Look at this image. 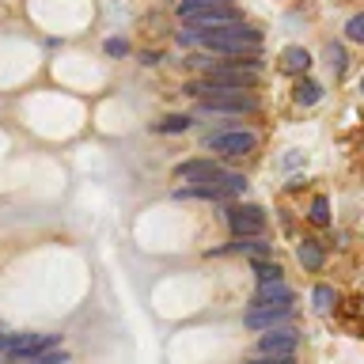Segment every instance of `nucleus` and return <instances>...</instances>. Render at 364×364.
Instances as JSON below:
<instances>
[{
    "instance_id": "a211bd4d",
    "label": "nucleus",
    "mask_w": 364,
    "mask_h": 364,
    "mask_svg": "<svg viewBox=\"0 0 364 364\" xmlns=\"http://www.w3.org/2000/svg\"><path fill=\"white\" fill-rule=\"evenodd\" d=\"M190 125H193V122L186 118V114H167V118H164V122H159V125H156V129H159V133H186V129H190Z\"/></svg>"
},
{
    "instance_id": "2eb2a0df",
    "label": "nucleus",
    "mask_w": 364,
    "mask_h": 364,
    "mask_svg": "<svg viewBox=\"0 0 364 364\" xmlns=\"http://www.w3.org/2000/svg\"><path fill=\"white\" fill-rule=\"evenodd\" d=\"M232 0H178L175 11H178V19H186L190 11H201V8H228Z\"/></svg>"
},
{
    "instance_id": "dca6fc26",
    "label": "nucleus",
    "mask_w": 364,
    "mask_h": 364,
    "mask_svg": "<svg viewBox=\"0 0 364 364\" xmlns=\"http://www.w3.org/2000/svg\"><path fill=\"white\" fill-rule=\"evenodd\" d=\"M326 65H330V73H334V76H346V50H341L338 42L326 46Z\"/></svg>"
},
{
    "instance_id": "423d86ee",
    "label": "nucleus",
    "mask_w": 364,
    "mask_h": 364,
    "mask_svg": "<svg viewBox=\"0 0 364 364\" xmlns=\"http://www.w3.org/2000/svg\"><path fill=\"white\" fill-rule=\"evenodd\" d=\"M289 318H292V304H266V307H247L243 326L247 330H273V326H284Z\"/></svg>"
},
{
    "instance_id": "0eeeda50",
    "label": "nucleus",
    "mask_w": 364,
    "mask_h": 364,
    "mask_svg": "<svg viewBox=\"0 0 364 364\" xmlns=\"http://www.w3.org/2000/svg\"><path fill=\"white\" fill-rule=\"evenodd\" d=\"M190 31H216V27H228V23H239V11L228 4V8H201V11H190L186 19Z\"/></svg>"
},
{
    "instance_id": "6ab92c4d",
    "label": "nucleus",
    "mask_w": 364,
    "mask_h": 364,
    "mask_svg": "<svg viewBox=\"0 0 364 364\" xmlns=\"http://www.w3.org/2000/svg\"><path fill=\"white\" fill-rule=\"evenodd\" d=\"M250 269H255L258 281H281V266H277V262H262V258H255V262H250Z\"/></svg>"
},
{
    "instance_id": "20e7f679",
    "label": "nucleus",
    "mask_w": 364,
    "mask_h": 364,
    "mask_svg": "<svg viewBox=\"0 0 364 364\" xmlns=\"http://www.w3.org/2000/svg\"><path fill=\"white\" fill-rule=\"evenodd\" d=\"M296 349H300V334L289 323L258 334V357H296Z\"/></svg>"
},
{
    "instance_id": "412c9836",
    "label": "nucleus",
    "mask_w": 364,
    "mask_h": 364,
    "mask_svg": "<svg viewBox=\"0 0 364 364\" xmlns=\"http://www.w3.org/2000/svg\"><path fill=\"white\" fill-rule=\"evenodd\" d=\"M107 53H110V57H125V53H129V46H125L122 38H110V42H107Z\"/></svg>"
},
{
    "instance_id": "7ed1b4c3",
    "label": "nucleus",
    "mask_w": 364,
    "mask_h": 364,
    "mask_svg": "<svg viewBox=\"0 0 364 364\" xmlns=\"http://www.w3.org/2000/svg\"><path fill=\"white\" fill-rule=\"evenodd\" d=\"M205 144L213 148V156L239 159V156H247V152L258 148V133H250V129H216V133H205Z\"/></svg>"
},
{
    "instance_id": "9d476101",
    "label": "nucleus",
    "mask_w": 364,
    "mask_h": 364,
    "mask_svg": "<svg viewBox=\"0 0 364 364\" xmlns=\"http://www.w3.org/2000/svg\"><path fill=\"white\" fill-rule=\"evenodd\" d=\"M296 262H300V266L307 269V273H318L326 266V250H323V243H318V239H300V243H296Z\"/></svg>"
},
{
    "instance_id": "4be33fe9",
    "label": "nucleus",
    "mask_w": 364,
    "mask_h": 364,
    "mask_svg": "<svg viewBox=\"0 0 364 364\" xmlns=\"http://www.w3.org/2000/svg\"><path fill=\"white\" fill-rule=\"evenodd\" d=\"M250 364H296V357H255Z\"/></svg>"
},
{
    "instance_id": "4468645a",
    "label": "nucleus",
    "mask_w": 364,
    "mask_h": 364,
    "mask_svg": "<svg viewBox=\"0 0 364 364\" xmlns=\"http://www.w3.org/2000/svg\"><path fill=\"white\" fill-rule=\"evenodd\" d=\"M311 304H315V311H318V315H330V311H334V304H338V292L330 289V284H315Z\"/></svg>"
},
{
    "instance_id": "39448f33",
    "label": "nucleus",
    "mask_w": 364,
    "mask_h": 364,
    "mask_svg": "<svg viewBox=\"0 0 364 364\" xmlns=\"http://www.w3.org/2000/svg\"><path fill=\"white\" fill-rule=\"evenodd\" d=\"M228 228L232 235H262L266 232V213L258 205H228Z\"/></svg>"
},
{
    "instance_id": "aec40b11",
    "label": "nucleus",
    "mask_w": 364,
    "mask_h": 364,
    "mask_svg": "<svg viewBox=\"0 0 364 364\" xmlns=\"http://www.w3.org/2000/svg\"><path fill=\"white\" fill-rule=\"evenodd\" d=\"M346 38H349V42H364V11H360V16H349V19H346Z\"/></svg>"
},
{
    "instance_id": "ddd939ff",
    "label": "nucleus",
    "mask_w": 364,
    "mask_h": 364,
    "mask_svg": "<svg viewBox=\"0 0 364 364\" xmlns=\"http://www.w3.org/2000/svg\"><path fill=\"white\" fill-rule=\"evenodd\" d=\"M292 99H296V107H315L318 99H323V84H315V80H300V84L292 87Z\"/></svg>"
},
{
    "instance_id": "f257e3e1",
    "label": "nucleus",
    "mask_w": 364,
    "mask_h": 364,
    "mask_svg": "<svg viewBox=\"0 0 364 364\" xmlns=\"http://www.w3.org/2000/svg\"><path fill=\"white\" fill-rule=\"evenodd\" d=\"M178 46H201L205 53H216V57H243V53H258L262 31L239 19L216 31H178Z\"/></svg>"
},
{
    "instance_id": "f03ea898",
    "label": "nucleus",
    "mask_w": 364,
    "mask_h": 364,
    "mask_svg": "<svg viewBox=\"0 0 364 364\" xmlns=\"http://www.w3.org/2000/svg\"><path fill=\"white\" fill-rule=\"evenodd\" d=\"M57 346H61V334H8L4 349H0V360L4 364H23L27 357L50 353Z\"/></svg>"
},
{
    "instance_id": "6e6552de",
    "label": "nucleus",
    "mask_w": 364,
    "mask_h": 364,
    "mask_svg": "<svg viewBox=\"0 0 364 364\" xmlns=\"http://www.w3.org/2000/svg\"><path fill=\"white\" fill-rule=\"evenodd\" d=\"M216 171H220L216 159H182V164L175 167V178L186 182V186H201V182L216 178Z\"/></svg>"
},
{
    "instance_id": "5701e85b",
    "label": "nucleus",
    "mask_w": 364,
    "mask_h": 364,
    "mask_svg": "<svg viewBox=\"0 0 364 364\" xmlns=\"http://www.w3.org/2000/svg\"><path fill=\"white\" fill-rule=\"evenodd\" d=\"M360 91H364V76H360Z\"/></svg>"
},
{
    "instance_id": "f3484780",
    "label": "nucleus",
    "mask_w": 364,
    "mask_h": 364,
    "mask_svg": "<svg viewBox=\"0 0 364 364\" xmlns=\"http://www.w3.org/2000/svg\"><path fill=\"white\" fill-rule=\"evenodd\" d=\"M307 220L318 224V228H326V224H330V201L323 198V193H318V198L311 201V213H307Z\"/></svg>"
},
{
    "instance_id": "1a4fd4ad",
    "label": "nucleus",
    "mask_w": 364,
    "mask_h": 364,
    "mask_svg": "<svg viewBox=\"0 0 364 364\" xmlns=\"http://www.w3.org/2000/svg\"><path fill=\"white\" fill-rule=\"evenodd\" d=\"M266 304H292V289L284 281H258L250 307H266Z\"/></svg>"
},
{
    "instance_id": "f8f14e48",
    "label": "nucleus",
    "mask_w": 364,
    "mask_h": 364,
    "mask_svg": "<svg viewBox=\"0 0 364 364\" xmlns=\"http://www.w3.org/2000/svg\"><path fill=\"white\" fill-rule=\"evenodd\" d=\"M213 182H216V190L224 193V201H228V198H239V193L247 190V178L239 175V171H216Z\"/></svg>"
},
{
    "instance_id": "9b49d317",
    "label": "nucleus",
    "mask_w": 364,
    "mask_h": 364,
    "mask_svg": "<svg viewBox=\"0 0 364 364\" xmlns=\"http://www.w3.org/2000/svg\"><path fill=\"white\" fill-rule=\"evenodd\" d=\"M281 68L289 76H304L307 68H311V53H307L304 46H289V50L281 53Z\"/></svg>"
}]
</instances>
